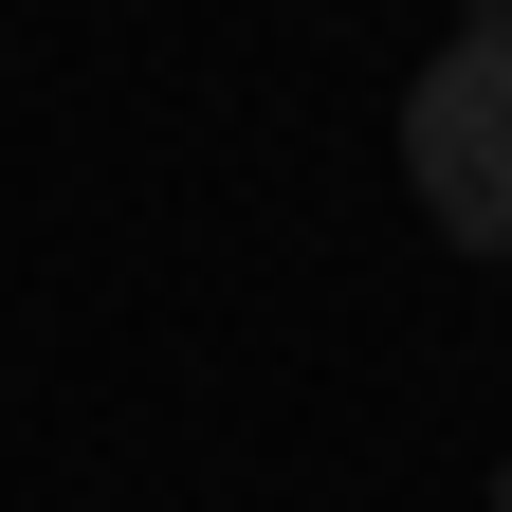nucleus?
<instances>
[{
  "label": "nucleus",
  "mask_w": 512,
  "mask_h": 512,
  "mask_svg": "<svg viewBox=\"0 0 512 512\" xmlns=\"http://www.w3.org/2000/svg\"><path fill=\"white\" fill-rule=\"evenodd\" d=\"M494 512H512V476H494Z\"/></svg>",
  "instance_id": "obj_3"
},
{
  "label": "nucleus",
  "mask_w": 512,
  "mask_h": 512,
  "mask_svg": "<svg viewBox=\"0 0 512 512\" xmlns=\"http://www.w3.org/2000/svg\"><path fill=\"white\" fill-rule=\"evenodd\" d=\"M476 37H512V0H476Z\"/></svg>",
  "instance_id": "obj_2"
},
{
  "label": "nucleus",
  "mask_w": 512,
  "mask_h": 512,
  "mask_svg": "<svg viewBox=\"0 0 512 512\" xmlns=\"http://www.w3.org/2000/svg\"><path fill=\"white\" fill-rule=\"evenodd\" d=\"M403 165H421V202L458 256H512V37H439L421 55V92H403Z\"/></svg>",
  "instance_id": "obj_1"
}]
</instances>
